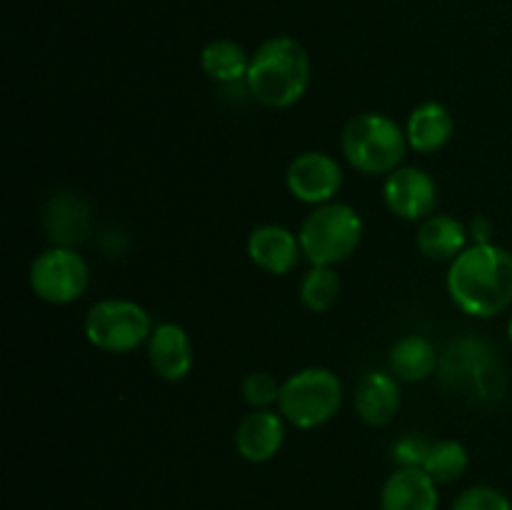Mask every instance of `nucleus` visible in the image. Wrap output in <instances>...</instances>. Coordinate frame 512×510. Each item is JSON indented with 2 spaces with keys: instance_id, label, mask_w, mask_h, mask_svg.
<instances>
[{
  "instance_id": "obj_1",
  "label": "nucleus",
  "mask_w": 512,
  "mask_h": 510,
  "mask_svg": "<svg viewBox=\"0 0 512 510\" xmlns=\"http://www.w3.org/2000/svg\"><path fill=\"white\" fill-rule=\"evenodd\" d=\"M448 295L465 315L495 318L512 305V253L503 245H468L450 263Z\"/></svg>"
},
{
  "instance_id": "obj_2",
  "label": "nucleus",
  "mask_w": 512,
  "mask_h": 510,
  "mask_svg": "<svg viewBox=\"0 0 512 510\" xmlns=\"http://www.w3.org/2000/svg\"><path fill=\"white\" fill-rule=\"evenodd\" d=\"M310 85L308 50L288 35L270 38L250 55L245 88L265 108L283 110L298 103Z\"/></svg>"
},
{
  "instance_id": "obj_3",
  "label": "nucleus",
  "mask_w": 512,
  "mask_h": 510,
  "mask_svg": "<svg viewBox=\"0 0 512 510\" xmlns=\"http://www.w3.org/2000/svg\"><path fill=\"white\" fill-rule=\"evenodd\" d=\"M405 128L385 113H360L345 123L340 135L343 158L363 175H390L408 155Z\"/></svg>"
},
{
  "instance_id": "obj_4",
  "label": "nucleus",
  "mask_w": 512,
  "mask_h": 510,
  "mask_svg": "<svg viewBox=\"0 0 512 510\" xmlns=\"http://www.w3.org/2000/svg\"><path fill=\"white\" fill-rule=\"evenodd\" d=\"M303 258L310 265L345 263L363 243V218L348 203H325L310 210L298 230Z\"/></svg>"
},
{
  "instance_id": "obj_5",
  "label": "nucleus",
  "mask_w": 512,
  "mask_h": 510,
  "mask_svg": "<svg viewBox=\"0 0 512 510\" xmlns=\"http://www.w3.org/2000/svg\"><path fill=\"white\" fill-rule=\"evenodd\" d=\"M343 395V383L333 370L303 368L283 380L278 410L295 428L315 430L340 413Z\"/></svg>"
},
{
  "instance_id": "obj_6",
  "label": "nucleus",
  "mask_w": 512,
  "mask_h": 510,
  "mask_svg": "<svg viewBox=\"0 0 512 510\" xmlns=\"http://www.w3.org/2000/svg\"><path fill=\"white\" fill-rule=\"evenodd\" d=\"M150 313L135 300L105 298L90 305L83 320V333L93 348L103 353L125 355L148 343L153 335Z\"/></svg>"
},
{
  "instance_id": "obj_7",
  "label": "nucleus",
  "mask_w": 512,
  "mask_h": 510,
  "mask_svg": "<svg viewBox=\"0 0 512 510\" xmlns=\"http://www.w3.org/2000/svg\"><path fill=\"white\" fill-rule=\"evenodd\" d=\"M28 283L43 303L70 305L88 290L90 268L75 248L53 245L35 255L28 270Z\"/></svg>"
},
{
  "instance_id": "obj_8",
  "label": "nucleus",
  "mask_w": 512,
  "mask_h": 510,
  "mask_svg": "<svg viewBox=\"0 0 512 510\" xmlns=\"http://www.w3.org/2000/svg\"><path fill=\"white\" fill-rule=\"evenodd\" d=\"M445 383L470 385L480 398H498L505 393V370L488 343L475 338L458 340L440 360Z\"/></svg>"
},
{
  "instance_id": "obj_9",
  "label": "nucleus",
  "mask_w": 512,
  "mask_h": 510,
  "mask_svg": "<svg viewBox=\"0 0 512 510\" xmlns=\"http://www.w3.org/2000/svg\"><path fill=\"white\" fill-rule=\"evenodd\" d=\"M343 168L338 158H333L325 150H305L290 160L285 170V185L290 195L305 205H325L333 203L335 195L343 188Z\"/></svg>"
},
{
  "instance_id": "obj_10",
  "label": "nucleus",
  "mask_w": 512,
  "mask_h": 510,
  "mask_svg": "<svg viewBox=\"0 0 512 510\" xmlns=\"http://www.w3.org/2000/svg\"><path fill=\"white\" fill-rule=\"evenodd\" d=\"M385 208L400 220L423 223L438 208V183L433 175L415 165H400L383 180Z\"/></svg>"
},
{
  "instance_id": "obj_11",
  "label": "nucleus",
  "mask_w": 512,
  "mask_h": 510,
  "mask_svg": "<svg viewBox=\"0 0 512 510\" xmlns=\"http://www.w3.org/2000/svg\"><path fill=\"white\" fill-rule=\"evenodd\" d=\"M285 423L280 410H250L235 428V450L248 463H268L280 453L285 443Z\"/></svg>"
},
{
  "instance_id": "obj_12",
  "label": "nucleus",
  "mask_w": 512,
  "mask_h": 510,
  "mask_svg": "<svg viewBox=\"0 0 512 510\" xmlns=\"http://www.w3.org/2000/svg\"><path fill=\"white\" fill-rule=\"evenodd\" d=\"M148 360L153 373L168 383H180L190 375L195 363L193 343L178 323H160L148 340Z\"/></svg>"
},
{
  "instance_id": "obj_13",
  "label": "nucleus",
  "mask_w": 512,
  "mask_h": 510,
  "mask_svg": "<svg viewBox=\"0 0 512 510\" xmlns=\"http://www.w3.org/2000/svg\"><path fill=\"white\" fill-rule=\"evenodd\" d=\"M248 258L270 275H288L303 258L298 233L285 225L265 223L248 235Z\"/></svg>"
},
{
  "instance_id": "obj_14",
  "label": "nucleus",
  "mask_w": 512,
  "mask_h": 510,
  "mask_svg": "<svg viewBox=\"0 0 512 510\" xmlns=\"http://www.w3.org/2000/svg\"><path fill=\"white\" fill-rule=\"evenodd\" d=\"M403 405L400 380L393 373L370 370L355 385V410L368 428H385L395 420Z\"/></svg>"
},
{
  "instance_id": "obj_15",
  "label": "nucleus",
  "mask_w": 512,
  "mask_h": 510,
  "mask_svg": "<svg viewBox=\"0 0 512 510\" xmlns=\"http://www.w3.org/2000/svg\"><path fill=\"white\" fill-rule=\"evenodd\" d=\"M438 483L423 468H395L380 488V510H438Z\"/></svg>"
},
{
  "instance_id": "obj_16",
  "label": "nucleus",
  "mask_w": 512,
  "mask_h": 510,
  "mask_svg": "<svg viewBox=\"0 0 512 510\" xmlns=\"http://www.w3.org/2000/svg\"><path fill=\"white\" fill-rule=\"evenodd\" d=\"M43 223L53 245L75 248L90 235V210L78 193H58L45 205Z\"/></svg>"
},
{
  "instance_id": "obj_17",
  "label": "nucleus",
  "mask_w": 512,
  "mask_h": 510,
  "mask_svg": "<svg viewBox=\"0 0 512 510\" xmlns=\"http://www.w3.org/2000/svg\"><path fill=\"white\" fill-rule=\"evenodd\" d=\"M455 133V120L450 110L443 103H428L415 105L413 113L408 115L405 123V135H408L410 150L420 155H433L443 150L450 143Z\"/></svg>"
},
{
  "instance_id": "obj_18",
  "label": "nucleus",
  "mask_w": 512,
  "mask_h": 510,
  "mask_svg": "<svg viewBox=\"0 0 512 510\" xmlns=\"http://www.w3.org/2000/svg\"><path fill=\"white\" fill-rule=\"evenodd\" d=\"M468 240V225L445 213H433L430 218H425L415 235V245L420 253L435 263H453L468 248Z\"/></svg>"
},
{
  "instance_id": "obj_19",
  "label": "nucleus",
  "mask_w": 512,
  "mask_h": 510,
  "mask_svg": "<svg viewBox=\"0 0 512 510\" xmlns=\"http://www.w3.org/2000/svg\"><path fill=\"white\" fill-rule=\"evenodd\" d=\"M390 373L400 383H423L440 368V355L425 335H405L390 350Z\"/></svg>"
},
{
  "instance_id": "obj_20",
  "label": "nucleus",
  "mask_w": 512,
  "mask_h": 510,
  "mask_svg": "<svg viewBox=\"0 0 512 510\" xmlns=\"http://www.w3.org/2000/svg\"><path fill=\"white\" fill-rule=\"evenodd\" d=\"M200 68L205 70L208 78H213L220 85H235L248 78L250 55L235 40H213L200 53Z\"/></svg>"
},
{
  "instance_id": "obj_21",
  "label": "nucleus",
  "mask_w": 512,
  "mask_h": 510,
  "mask_svg": "<svg viewBox=\"0 0 512 510\" xmlns=\"http://www.w3.org/2000/svg\"><path fill=\"white\" fill-rule=\"evenodd\" d=\"M343 293V283L335 268L330 265H310L308 273L300 280V303L310 310V313H325L333 308Z\"/></svg>"
},
{
  "instance_id": "obj_22",
  "label": "nucleus",
  "mask_w": 512,
  "mask_h": 510,
  "mask_svg": "<svg viewBox=\"0 0 512 510\" xmlns=\"http://www.w3.org/2000/svg\"><path fill=\"white\" fill-rule=\"evenodd\" d=\"M470 455L460 440H435L425 458L423 470L438 485H450L468 473Z\"/></svg>"
},
{
  "instance_id": "obj_23",
  "label": "nucleus",
  "mask_w": 512,
  "mask_h": 510,
  "mask_svg": "<svg viewBox=\"0 0 512 510\" xmlns=\"http://www.w3.org/2000/svg\"><path fill=\"white\" fill-rule=\"evenodd\" d=\"M280 388H283V383H278V378L273 373H268V370H253L240 383V395H243V400L250 408L260 410L270 408V405H278Z\"/></svg>"
},
{
  "instance_id": "obj_24",
  "label": "nucleus",
  "mask_w": 512,
  "mask_h": 510,
  "mask_svg": "<svg viewBox=\"0 0 512 510\" xmlns=\"http://www.w3.org/2000/svg\"><path fill=\"white\" fill-rule=\"evenodd\" d=\"M450 510H512V503L493 485H470L453 500Z\"/></svg>"
},
{
  "instance_id": "obj_25",
  "label": "nucleus",
  "mask_w": 512,
  "mask_h": 510,
  "mask_svg": "<svg viewBox=\"0 0 512 510\" xmlns=\"http://www.w3.org/2000/svg\"><path fill=\"white\" fill-rule=\"evenodd\" d=\"M430 440L423 433H405L393 443V460L398 468H423L430 453Z\"/></svg>"
},
{
  "instance_id": "obj_26",
  "label": "nucleus",
  "mask_w": 512,
  "mask_h": 510,
  "mask_svg": "<svg viewBox=\"0 0 512 510\" xmlns=\"http://www.w3.org/2000/svg\"><path fill=\"white\" fill-rule=\"evenodd\" d=\"M468 233H470V240L473 243L470 245H485V243H493V223H490L488 218H475L473 223L468 225Z\"/></svg>"
},
{
  "instance_id": "obj_27",
  "label": "nucleus",
  "mask_w": 512,
  "mask_h": 510,
  "mask_svg": "<svg viewBox=\"0 0 512 510\" xmlns=\"http://www.w3.org/2000/svg\"><path fill=\"white\" fill-rule=\"evenodd\" d=\"M508 338H510V345H512V318H510V323H508Z\"/></svg>"
}]
</instances>
